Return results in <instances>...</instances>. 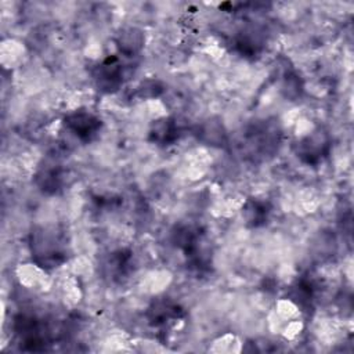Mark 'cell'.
<instances>
[{"label": "cell", "mask_w": 354, "mask_h": 354, "mask_svg": "<svg viewBox=\"0 0 354 354\" xmlns=\"http://www.w3.org/2000/svg\"><path fill=\"white\" fill-rule=\"evenodd\" d=\"M174 245L183 250L187 264L198 274L209 270L210 250L205 234L195 225H180L173 232Z\"/></svg>", "instance_id": "6da1fadb"}, {"label": "cell", "mask_w": 354, "mask_h": 354, "mask_svg": "<svg viewBox=\"0 0 354 354\" xmlns=\"http://www.w3.org/2000/svg\"><path fill=\"white\" fill-rule=\"evenodd\" d=\"M30 250L35 263L43 268H54L66 260V245L55 230L41 228L32 232Z\"/></svg>", "instance_id": "7a4b0ae2"}, {"label": "cell", "mask_w": 354, "mask_h": 354, "mask_svg": "<svg viewBox=\"0 0 354 354\" xmlns=\"http://www.w3.org/2000/svg\"><path fill=\"white\" fill-rule=\"evenodd\" d=\"M330 140L328 134L317 130L297 142L296 155L306 165H318L328 156Z\"/></svg>", "instance_id": "3957f363"}, {"label": "cell", "mask_w": 354, "mask_h": 354, "mask_svg": "<svg viewBox=\"0 0 354 354\" xmlns=\"http://www.w3.org/2000/svg\"><path fill=\"white\" fill-rule=\"evenodd\" d=\"M124 68L122 61L116 55L105 58L94 69V80L100 90L105 93H113L123 84Z\"/></svg>", "instance_id": "277c9868"}, {"label": "cell", "mask_w": 354, "mask_h": 354, "mask_svg": "<svg viewBox=\"0 0 354 354\" xmlns=\"http://www.w3.org/2000/svg\"><path fill=\"white\" fill-rule=\"evenodd\" d=\"M65 126L79 140L91 141L101 130V120L90 112L75 111L65 118Z\"/></svg>", "instance_id": "5b68a950"}, {"label": "cell", "mask_w": 354, "mask_h": 354, "mask_svg": "<svg viewBox=\"0 0 354 354\" xmlns=\"http://www.w3.org/2000/svg\"><path fill=\"white\" fill-rule=\"evenodd\" d=\"M183 315H184L183 308L180 306L171 303V301H167V300L156 301L148 310L149 324L153 328L160 329L162 332L165 329L167 330L174 322L181 319Z\"/></svg>", "instance_id": "8992f818"}, {"label": "cell", "mask_w": 354, "mask_h": 354, "mask_svg": "<svg viewBox=\"0 0 354 354\" xmlns=\"http://www.w3.org/2000/svg\"><path fill=\"white\" fill-rule=\"evenodd\" d=\"M180 127L173 118L156 120L149 130V140L159 147H166L178 140Z\"/></svg>", "instance_id": "52a82bcc"}, {"label": "cell", "mask_w": 354, "mask_h": 354, "mask_svg": "<svg viewBox=\"0 0 354 354\" xmlns=\"http://www.w3.org/2000/svg\"><path fill=\"white\" fill-rule=\"evenodd\" d=\"M105 268H106L108 274L111 275V278L115 281H122V279L127 278L133 270L131 252L124 250V249L113 252L109 256V259L105 264Z\"/></svg>", "instance_id": "ba28073f"}, {"label": "cell", "mask_w": 354, "mask_h": 354, "mask_svg": "<svg viewBox=\"0 0 354 354\" xmlns=\"http://www.w3.org/2000/svg\"><path fill=\"white\" fill-rule=\"evenodd\" d=\"M270 214H271L270 203L261 199H249L242 209V216L245 218V223L252 228L264 225L268 221Z\"/></svg>", "instance_id": "9c48e42d"}, {"label": "cell", "mask_w": 354, "mask_h": 354, "mask_svg": "<svg viewBox=\"0 0 354 354\" xmlns=\"http://www.w3.org/2000/svg\"><path fill=\"white\" fill-rule=\"evenodd\" d=\"M36 183L40 189L47 194L58 192L64 184L62 169L54 163L40 167L36 174Z\"/></svg>", "instance_id": "30bf717a"}, {"label": "cell", "mask_w": 354, "mask_h": 354, "mask_svg": "<svg viewBox=\"0 0 354 354\" xmlns=\"http://www.w3.org/2000/svg\"><path fill=\"white\" fill-rule=\"evenodd\" d=\"M142 46V37L136 30L130 29L120 35L119 37V48L126 57H133Z\"/></svg>", "instance_id": "8fae6325"}]
</instances>
